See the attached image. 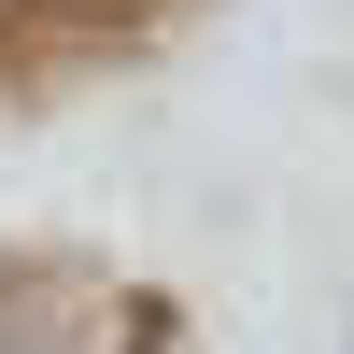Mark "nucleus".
Segmentation results:
<instances>
[{
  "label": "nucleus",
  "instance_id": "obj_1",
  "mask_svg": "<svg viewBox=\"0 0 354 354\" xmlns=\"http://www.w3.org/2000/svg\"><path fill=\"white\" fill-rule=\"evenodd\" d=\"M340 354H354V312H340Z\"/></svg>",
  "mask_w": 354,
  "mask_h": 354
}]
</instances>
